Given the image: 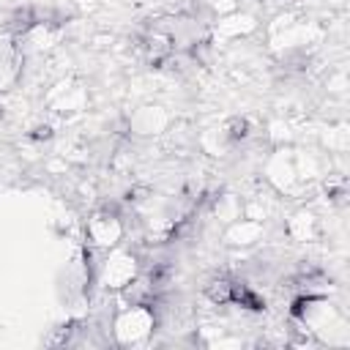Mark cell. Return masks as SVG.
<instances>
[{
    "label": "cell",
    "instance_id": "cell-1",
    "mask_svg": "<svg viewBox=\"0 0 350 350\" xmlns=\"http://www.w3.org/2000/svg\"><path fill=\"white\" fill-rule=\"evenodd\" d=\"M290 317L304 323L317 339L320 345H336V336L347 345V320L345 312L328 301V295H295L293 306H290Z\"/></svg>",
    "mask_w": 350,
    "mask_h": 350
},
{
    "label": "cell",
    "instance_id": "cell-2",
    "mask_svg": "<svg viewBox=\"0 0 350 350\" xmlns=\"http://www.w3.org/2000/svg\"><path fill=\"white\" fill-rule=\"evenodd\" d=\"M262 180L279 194V197H287V200H298L301 194H309L314 183H304L298 178V170H295V148L293 145H276L268 159H265V167H262Z\"/></svg>",
    "mask_w": 350,
    "mask_h": 350
},
{
    "label": "cell",
    "instance_id": "cell-3",
    "mask_svg": "<svg viewBox=\"0 0 350 350\" xmlns=\"http://www.w3.org/2000/svg\"><path fill=\"white\" fill-rule=\"evenodd\" d=\"M156 331V309L153 304H131L120 306L112 317V342L118 347L145 345Z\"/></svg>",
    "mask_w": 350,
    "mask_h": 350
},
{
    "label": "cell",
    "instance_id": "cell-4",
    "mask_svg": "<svg viewBox=\"0 0 350 350\" xmlns=\"http://www.w3.org/2000/svg\"><path fill=\"white\" fill-rule=\"evenodd\" d=\"M137 273H139V257H137L131 249L115 246V249H109L107 260H104L101 268H98V287H101L104 293H118V290H123Z\"/></svg>",
    "mask_w": 350,
    "mask_h": 350
},
{
    "label": "cell",
    "instance_id": "cell-5",
    "mask_svg": "<svg viewBox=\"0 0 350 350\" xmlns=\"http://www.w3.org/2000/svg\"><path fill=\"white\" fill-rule=\"evenodd\" d=\"M44 104L49 107L52 115H60V118L82 115L88 109V88L74 77H63L46 90Z\"/></svg>",
    "mask_w": 350,
    "mask_h": 350
},
{
    "label": "cell",
    "instance_id": "cell-6",
    "mask_svg": "<svg viewBox=\"0 0 350 350\" xmlns=\"http://www.w3.org/2000/svg\"><path fill=\"white\" fill-rule=\"evenodd\" d=\"M85 235H88V243L93 249H115L123 241V235H126V224H123L118 211L98 208V211H93L88 216Z\"/></svg>",
    "mask_w": 350,
    "mask_h": 350
},
{
    "label": "cell",
    "instance_id": "cell-7",
    "mask_svg": "<svg viewBox=\"0 0 350 350\" xmlns=\"http://www.w3.org/2000/svg\"><path fill=\"white\" fill-rule=\"evenodd\" d=\"M172 123V115L161 104H139L126 118V131L137 139H156L164 137Z\"/></svg>",
    "mask_w": 350,
    "mask_h": 350
},
{
    "label": "cell",
    "instance_id": "cell-8",
    "mask_svg": "<svg viewBox=\"0 0 350 350\" xmlns=\"http://www.w3.org/2000/svg\"><path fill=\"white\" fill-rule=\"evenodd\" d=\"M257 27H260L257 14L235 8V11L224 14V16H216V22H213V41L211 44H235L241 38H249Z\"/></svg>",
    "mask_w": 350,
    "mask_h": 350
},
{
    "label": "cell",
    "instance_id": "cell-9",
    "mask_svg": "<svg viewBox=\"0 0 350 350\" xmlns=\"http://www.w3.org/2000/svg\"><path fill=\"white\" fill-rule=\"evenodd\" d=\"M63 25H55V22H38L33 25L27 33H22L16 38V46L25 57H33V55H46L57 46V41L63 38Z\"/></svg>",
    "mask_w": 350,
    "mask_h": 350
},
{
    "label": "cell",
    "instance_id": "cell-10",
    "mask_svg": "<svg viewBox=\"0 0 350 350\" xmlns=\"http://www.w3.org/2000/svg\"><path fill=\"white\" fill-rule=\"evenodd\" d=\"M262 238H265V221H257L249 216H241L224 224V232H221V243L230 249H252L262 243Z\"/></svg>",
    "mask_w": 350,
    "mask_h": 350
},
{
    "label": "cell",
    "instance_id": "cell-11",
    "mask_svg": "<svg viewBox=\"0 0 350 350\" xmlns=\"http://www.w3.org/2000/svg\"><path fill=\"white\" fill-rule=\"evenodd\" d=\"M22 63H25V55L16 46V38L8 33H0V93L19 85Z\"/></svg>",
    "mask_w": 350,
    "mask_h": 350
},
{
    "label": "cell",
    "instance_id": "cell-12",
    "mask_svg": "<svg viewBox=\"0 0 350 350\" xmlns=\"http://www.w3.org/2000/svg\"><path fill=\"white\" fill-rule=\"evenodd\" d=\"M295 170L304 183L323 180L331 172V153H323L317 148H306V150L301 148V150H295Z\"/></svg>",
    "mask_w": 350,
    "mask_h": 350
},
{
    "label": "cell",
    "instance_id": "cell-13",
    "mask_svg": "<svg viewBox=\"0 0 350 350\" xmlns=\"http://www.w3.org/2000/svg\"><path fill=\"white\" fill-rule=\"evenodd\" d=\"M284 235L293 241V243H312L320 238V219L317 213L306 211V208H298L287 216L284 221Z\"/></svg>",
    "mask_w": 350,
    "mask_h": 350
},
{
    "label": "cell",
    "instance_id": "cell-14",
    "mask_svg": "<svg viewBox=\"0 0 350 350\" xmlns=\"http://www.w3.org/2000/svg\"><path fill=\"white\" fill-rule=\"evenodd\" d=\"M118 298H120L123 306H131V304H153L156 301V287H153L148 271L145 273L139 271L123 290H118Z\"/></svg>",
    "mask_w": 350,
    "mask_h": 350
},
{
    "label": "cell",
    "instance_id": "cell-15",
    "mask_svg": "<svg viewBox=\"0 0 350 350\" xmlns=\"http://www.w3.org/2000/svg\"><path fill=\"white\" fill-rule=\"evenodd\" d=\"M211 216L219 224H230L243 216V200L235 191H221V194L211 197Z\"/></svg>",
    "mask_w": 350,
    "mask_h": 350
},
{
    "label": "cell",
    "instance_id": "cell-16",
    "mask_svg": "<svg viewBox=\"0 0 350 350\" xmlns=\"http://www.w3.org/2000/svg\"><path fill=\"white\" fill-rule=\"evenodd\" d=\"M200 148H202L208 156H224V153L232 150L235 145L230 142L224 126H211V129H205V131L200 134Z\"/></svg>",
    "mask_w": 350,
    "mask_h": 350
},
{
    "label": "cell",
    "instance_id": "cell-17",
    "mask_svg": "<svg viewBox=\"0 0 350 350\" xmlns=\"http://www.w3.org/2000/svg\"><path fill=\"white\" fill-rule=\"evenodd\" d=\"M202 295H205L213 306H230V301H232V279H230V276H213V279L202 287Z\"/></svg>",
    "mask_w": 350,
    "mask_h": 350
},
{
    "label": "cell",
    "instance_id": "cell-18",
    "mask_svg": "<svg viewBox=\"0 0 350 350\" xmlns=\"http://www.w3.org/2000/svg\"><path fill=\"white\" fill-rule=\"evenodd\" d=\"M320 142H323V148H325L328 153H334V156H345V153H347V148H350L347 126H345V123L328 126V129H325V134L320 137Z\"/></svg>",
    "mask_w": 350,
    "mask_h": 350
},
{
    "label": "cell",
    "instance_id": "cell-19",
    "mask_svg": "<svg viewBox=\"0 0 350 350\" xmlns=\"http://www.w3.org/2000/svg\"><path fill=\"white\" fill-rule=\"evenodd\" d=\"M221 126H224V131H227V137H230V142H232V145H241L243 139H249V137H252V120H249V118H243V115L227 118Z\"/></svg>",
    "mask_w": 350,
    "mask_h": 350
},
{
    "label": "cell",
    "instance_id": "cell-20",
    "mask_svg": "<svg viewBox=\"0 0 350 350\" xmlns=\"http://www.w3.org/2000/svg\"><path fill=\"white\" fill-rule=\"evenodd\" d=\"M325 90H328V96H345V90H347V74H345V68H328Z\"/></svg>",
    "mask_w": 350,
    "mask_h": 350
},
{
    "label": "cell",
    "instance_id": "cell-21",
    "mask_svg": "<svg viewBox=\"0 0 350 350\" xmlns=\"http://www.w3.org/2000/svg\"><path fill=\"white\" fill-rule=\"evenodd\" d=\"M52 137H55V126L52 123H38L30 131V139H52Z\"/></svg>",
    "mask_w": 350,
    "mask_h": 350
}]
</instances>
